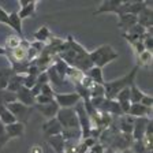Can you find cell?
Returning <instances> with one entry per match:
<instances>
[{
    "instance_id": "cell-30",
    "label": "cell",
    "mask_w": 153,
    "mask_h": 153,
    "mask_svg": "<svg viewBox=\"0 0 153 153\" xmlns=\"http://www.w3.org/2000/svg\"><path fill=\"white\" fill-rule=\"evenodd\" d=\"M96 97H105L104 86L102 85H97V83H96L92 89H90V99H96Z\"/></svg>"
},
{
    "instance_id": "cell-27",
    "label": "cell",
    "mask_w": 153,
    "mask_h": 153,
    "mask_svg": "<svg viewBox=\"0 0 153 153\" xmlns=\"http://www.w3.org/2000/svg\"><path fill=\"white\" fill-rule=\"evenodd\" d=\"M21 41H22V38L19 37V36H16V34H11V36H8L7 37V40H6V51H8V49H15V48H18L19 45H21Z\"/></svg>"
},
{
    "instance_id": "cell-7",
    "label": "cell",
    "mask_w": 153,
    "mask_h": 153,
    "mask_svg": "<svg viewBox=\"0 0 153 153\" xmlns=\"http://www.w3.org/2000/svg\"><path fill=\"white\" fill-rule=\"evenodd\" d=\"M152 22H153V13L152 8H149V6H148L146 8H143L137 15V23L146 29V32L152 33Z\"/></svg>"
},
{
    "instance_id": "cell-15",
    "label": "cell",
    "mask_w": 153,
    "mask_h": 153,
    "mask_svg": "<svg viewBox=\"0 0 153 153\" xmlns=\"http://www.w3.org/2000/svg\"><path fill=\"white\" fill-rule=\"evenodd\" d=\"M66 76L68 78V81H70L71 83H74V86H75L82 82V79L85 78V73H82V71L75 68V67L68 66V68H67V71H66Z\"/></svg>"
},
{
    "instance_id": "cell-32",
    "label": "cell",
    "mask_w": 153,
    "mask_h": 153,
    "mask_svg": "<svg viewBox=\"0 0 153 153\" xmlns=\"http://www.w3.org/2000/svg\"><path fill=\"white\" fill-rule=\"evenodd\" d=\"M116 101L118 102H123V101H130V88H126V89L120 90V92L116 94Z\"/></svg>"
},
{
    "instance_id": "cell-22",
    "label": "cell",
    "mask_w": 153,
    "mask_h": 153,
    "mask_svg": "<svg viewBox=\"0 0 153 153\" xmlns=\"http://www.w3.org/2000/svg\"><path fill=\"white\" fill-rule=\"evenodd\" d=\"M0 122H1L4 126L16 122L15 118L13 116V114H11V112L6 108V105H3V104H0Z\"/></svg>"
},
{
    "instance_id": "cell-40",
    "label": "cell",
    "mask_w": 153,
    "mask_h": 153,
    "mask_svg": "<svg viewBox=\"0 0 153 153\" xmlns=\"http://www.w3.org/2000/svg\"><path fill=\"white\" fill-rule=\"evenodd\" d=\"M29 153H42V148L40 145H33L29 150Z\"/></svg>"
},
{
    "instance_id": "cell-25",
    "label": "cell",
    "mask_w": 153,
    "mask_h": 153,
    "mask_svg": "<svg viewBox=\"0 0 153 153\" xmlns=\"http://www.w3.org/2000/svg\"><path fill=\"white\" fill-rule=\"evenodd\" d=\"M143 96H145V93L138 89L137 86H135V83L130 86V102L131 104H140L141 100L143 99Z\"/></svg>"
},
{
    "instance_id": "cell-12",
    "label": "cell",
    "mask_w": 153,
    "mask_h": 153,
    "mask_svg": "<svg viewBox=\"0 0 153 153\" xmlns=\"http://www.w3.org/2000/svg\"><path fill=\"white\" fill-rule=\"evenodd\" d=\"M6 133L10 140H11V138L23 137V134H25V124L21 123V122H14V123H11V124H7Z\"/></svg>"
},
{
    "instance_id": "cell-39",
    "label": "cell",
    "mask_w": 153,
    "mask_h": 153,
    "mask_svg": "<svg viewBox=\"0 0 153 153\" xmlns=\"http://www.w3.org/2000/svg\"><path fill=\"white\" fill-rule=\"evenodd\" d=\"M83 141V143H85V146L86 148H88V149H90V148H93V146H94V145H96V143H97V142H96V140H93V138H86V140H82Z\"/></svg>"
},
{
    "instance_id": "cell-13",
    "label": "cell",
    "mask_w": 153,
    "mask_h": 153,
    "mask_svg": "<svg viewBox=\"0 0 153 153\" xmlns=\"http://www.w3.org/2000/svg\"><path fill=\"white\" fill-rule=\"evenodd\" d=\"M34 107L41 112V115H44L45 118H49V119L56 118V114H57V111H59V105H57L55 101L49 102V104H44V105L36 104Z\"/></svg>"
},
{
    "instance_id": "cell-43",
    "label": "cell",
    "mask_w": 153,
    "mask_h": 153,
    "mask_svg": "<svg viewBox=\"0 0 153 153\" xmlns=\"http://www.w3.org/2000/svg\"><path fill=\"white\" fill-rule=\"evenodd\" d=\"M123 152H124V153H134L131 149H126V150H123Z\"/></svg>"
},
{
    "instance_id": "cell-17",
    "label": "cell",
    "mask_w": 153,
    "mask_h": 153,
    "mask_svg": "<svg viewBox=\"0 0 153 153\" xmlns=\"http://www.w3.org/2000/svg\"><path fill=\"white\" fill-rule=\"evenodd\" d=\"M119 23H118V27L119 29H123L124 32H127L130 27H133L135 23H137V16L135 15H131V14H123V15L119 16Z\"/></svg>"
},
{
    "instance_id": "cell-42",
    "label": "cell",
    "mask_w": 153,
    "mask_h": 153,
    "mask_svg": "<svg viewBox=\"0 0 153 153\" xmlns=\"http://www.w3.org/2000/svg\"><path fill=\"white\" fill-rule=\"evenodd\" d=\"M0 55H7L6 48H4V47H1V45H0Z\"/></svg>"
},
{
    "instance_id": "cell-8",
    "label": "cell",
    "mask_w": 153,
    "mask_h": 153,
    "mask_svg": "<svg viewBox=\"0 0 153 153\" xmlns=\"http://www.w3.org/2000/svg\"><path fill=\"white\" fill-rule=\"evenodd\" d=\"M15 94H16V101L22 102L23 105H26V107H30V108H32V107H34L36 97L32 94L30 89H27V88H25V86H21Z\"/></svg>"
},
{
    "instance_id": "cell-23",
    "label": "cell",
    "mask_w": 153,
    "mask_h": 153,
    "mask_svg": "<svg viewBox=\"0 0 153 153\" xmlns=\"http://www.w3.org/2000/svg\"><path fill=\"white\" fill-rule=\"evenodd\" d=\"M36 6H37V0H32L26 7L21 8V11L18 13L19 18L23 19V18H27V16H33L36 13Z\"/></svg>"
},
{
    "instance_id": "cell-21",
    "label": "cell",
    "mask_w": 153,
    "mask_h": 153,
    "mask_svg": "<svg viewBox=\"0 0 153 153\" xmlns=\"http://www.w3.org/2000/svg\"><path fill=\"white\" fill-rule=\"evenodd\" d=\"M14 74H15V71H14L11 67H4V68H0V90L6 89L10 78H11Z\"/></svg>"
},
{
    "instance_id": "cell-29",
    "label": "cell",
    "mask_w": 153,
    "mask_h": 153,
    "mask_svg": "<svg viewBox=\"0 0 153 153\" xmlns=\"http://www.w3.org/2000/svg\"><path fill=\"white\" fill-rule=\"evenodd\" d=\"M53 68L62 78H64V76H66V71H67V68H68V64H67L66 62L62 60L60 57H57L56 62H55V64H53Z\"/></svg>"
},
{
    "instance_id": "cell-41",
    "label": "cell",
    "mask_w": 153,
    "mask_h": 153,
    "mask_svg": "<svg viewBox=\"0 0 153 153\" xmlns=\"http://www.w3.org/2000/svg\"><path fill=\"white\" fill-rule=\"evenodd\" d=\"M29 3H30V0H19V6H21V8L26 7Z\"/></svg>"
},
{
    "instance_id": "cell-28",
    "label": "cell",
    "mask_w": 153,
    "mask_h": 153,
    "mask_svg": "<svg viewBox=\"0 0 153 153\" xmlns=\"http://www.w3.org/2000/svg\"><path fill=\"white\" fill-rule=\"evenodd\" d=\"M152 62V52L143 51L141 55L137 56V66L138 67H146Z\"/></svg>"
},
{
    "instance_id": "cell-44",
    "label": "cell",
    "mask_w": 153,
    "mask_h": 153,
    "mask_svg": "<svg viewBox=\"0 0 153 153\" xmlns=\"http://www.w3.org/2000/svg\"><path fill=\"white\" fill-rule=\"evenodd\" d=\"M116 153H124V152H116Z\"/></svg>"
},
{
    "instance_id": "cell-19",
    "label": "cell",
    "mask_w": 153,
    "mask_h": 153,
    "mask_svg": "<svg viewBox=\"0 0 153 153\" xmlns=\"http://www.w3.org/2000/svg\"><path fill=\"white\" fill-rule=\"evenodd\" d=\"M85 75L88 76V78H90V79L94 83H97V85H104V82H105L104 78H102V68H100V67L93 66L92 68H89V70L86 71Z\"/></svg>"
},
{
    "instance_id": "cell-36",
    "label": "cell",
    "mask_w": 153,
    "mask_h": 153,
    "mask_svg": "<svg viewBox=\"0 0 153 153\" xmlns=\"http://www.w3.org/2000/svg\"><path fill=\"white\" fill-rule=\"evenodd\" d=\"M140 104H142L143 107H146V108H152V105H153V97L150 94H145V96H143V99L141 100Z\"/></svg>"
},
{
    "instance_id": "cell-3",
    "label": "cell",
    "mask_w": 153,
    "mask_h": 153,
    "mask_svg": "<svg viewBox=\"0 0 153 153\" xmlns=\"http://www.w3.org/2000/svg\"><path fill=\"white\" fill-rule=\"evenodd\" d=\"M56 119L60 123L63 130L68 128H79L78 118H76L75 109L74 108H59L56 114Z\"/></svg>"
},
{
    "instance_id": "cell-14",
    "label": "cell",
    "mask_w": 153,
    "mask_h": 153,
    "mask_svg": "<svg viewBox=\"0 0 153 153\" xmlns=\"http://www.w3.org/2000/svg\"><path fill=\"white\" fill-rule=\"evenodd\" d=\"M48 143L52 146V149L56 153H63L64 152V146H66V140L63 138L62 134H57V135H52V137H48Z\"/></svg>"
},
{
    "instance_id": "cell-37",
    "label": "cell",
    "mask_w": 153,
    "mask_h": 153,
    "mask_svg": "<svg viewBox=\"0 0 153 153\" xmlns=\"http://www.w3.org/2000/svg\"><path fill=\"white\" fill-rule=\"evenodd\" d=\"M104 152H105V146H102L101 143H99V142L88 150V153H104Z\"/></svg>"
},
{
    "instance_id": "cell-26",
    "label": "cell",
    "mask_w": 153,
    "mask_h": 153,
    "mask_svg": "<svg viewBox=\"0 0 153 153\" xmlns=\"http://www.w3.org/2000/svg\"><path fill=\"white\" fill-rule=\"evenodd\" d=\"M34 38L37 40L38 42H42V44H44L47 40H49V38H51V32H49V29H48L47 26L40 27L37 32L34 33Z\"/></svg>"
},
{
    "instance_id": "cell-24",
    "label": "cell",
    "mask_w": 153,
    "mask_h": 153,
    "mask_svg": "<svg viewBox=\"0 0 153 153\" xmlns=\"http://www.w3.org/2000/svg\"><path fill=\"white\" fill-rule=\"evenodd\" d=\"M146 7H148V1H131V3H128L127 14H131V15L137 16L138 14H140L143 8H146Z\"/></svg>"
},
{
    "instance_id": "cell-35",
    "label": "cell",
    "mask_w": 153,
    "mask_h": 153,
    "mask_svg": "<svg viewBox=\"0 0 153 153\" xmlns=\"http://www.w3.org/2000/svg\"><path fill=\"white\" fill-rule=\"evenodd\" d=\"M131 47H133V49H134V52H135V55H141L143 51H145V48H143V44H142V41L141 40H138V41H135V42H133L131 44Z\"/></svg>"
},
{
    "instance_id": "cell-5",
    "label": "cell",
    "mask_w": 153,
    "mask_h": 153,
    "mask_svg": "<svg viewBox=\"0 0 153 153\" xmlns=\"http://www.w3.org/2000/svg\"><path fill=\"white\" fill-rule=\"evenodd\" d=\"M53 100L59 108H73L75 107L78 102L81 101L79 96L74 93H55L53 94Z\"/></svg>"
},
{
    "instance_id": "cell-4",
    "label": "cell",
    "mask_w": 153,
    "mask_h": 153,
    "mask_svg": "<svg viewBox=\"0 0 153 153\" xmlns=\"http://www.w3.org/2000/svg\"><path fill=\"white\" fill-rule=\"evenodd\" d=\"M6 108L13 114V116L15 118L16 122H21V123H23V124L27 122L29 116H30V112H32L30 107H26V105H23L22 102H19V101H14V102H10V104H6Z\"/></svg>"
},
{
    "instance_id": "cell-6",
    "label": "cell",
    "mask_w": 153,
    "mask_h": 153,
    "mask_svg": "<svg viewBox=\"0 0 153 153\" xmlns=\"http://www.w3.org/2000/svg\"><path fill=\"white\" fill-rule=\"evenodd\" d=\"M149 118H137L134 119V126H133V133L131 137L134 141H141L143 138V134L146 130V126L149 123Z\"/></svg>"
},
{
    "instance_id": "cell-2",
    "label": "cell",
    "mask_w": 153,
    "mask_h": 153,
    "mask_svg": "<svg viewBox=\"0 0 153 153\" xmlns=\"http://www.w3.org/2000/svg\"><path fill=\"white\" fill-rule=\"evenodd\" d=\"M118 56H119L118 52L108 44L101 45V47L96 48L94 51L89 52V57H90L92 64L94 67H100V68H102L105 64L111 63V62L115 60Z\"/></svg>"
},
{
    "instance_id": "cell-1",
    "label": "cell",
    "mask_w": 153,
    "mask_h": 153,
    "mask_svg": "<svg viewBox=\"0 0 153 153\" xmlns=\"http://www.w3.org/2000/svg\"><path fill=\"white\" fill-rule=\"evenodd\" d=\"M138 68H140V67L135 66L130 73L126 74V75L122 76V78H119V79L109 81V82H104V85L102 86H104L105 99L115 100L116 94H118L120 90L126 89V88H130L131 85H134V82H135V76H137V73H138Z\"/></svg>"
},
{
    "instance_id": "cell-20",
    "label": "cell",
    "mask_w": 153,
    "mask_h": 153,
    "mask_svg": "<svg viewBox=\"0 0 153 153\" xmlns=\"http://www.w3.org/2000/svg\"><path fill=\"white\" fill-rule=\"evenodd\" d=\"M120 118L122 120H120V124H119V130L123 134H131L133 133V126H134V118L128 116V115H123Z\"/></svg>"
},
{
    "instance_id": "cell-34",
    "label": "cell",
    "mask_w": 153,
    "mask_h": 153,
    "mask_svg": "<svg viewBox=\"0 0 153 153\" xmlns=\"http://www.w3.org/2000/svg\"><path fill=\"white\" fill-rule=\"evenodd\" d=\"M133 150L134 153H152L150 150H148L146 148L143 146V143L142 141H135V142L133 143Z\"/></svg>"
},
{
    "instance_id": "cell-9",
    "label": "cell",
    "mask_w": 153,
    "mask_h": 153,
    "mask_svg": "<svg viewBox=\"0 0 153 153\" xmlns=\"http://www.w3.org/2000/svg\"><path fill=\"white\" fill-rule=\"evenodd\" d=\"M62 126L60 123L57 122L56 118H52L49 119L48 122H45L44 124H42V131H44L45 137H52V135H57V134H62Z\"/></svg>"
},
{
    "instance_id": "cell-11",
    "label": "cell",
    "mask_w": 153,
    "mask_h": 153,
    "mask_svg": "<svg viewBox=\"0 0 153 153\" xmlns=\"http://www.w3.org/2000/svg\"><path fill=\"white\" fill-rule=\"evenodd\" d=\"M120 4H122V1H119V0H107V1H102L101 6L96 10L94 15H99V14H102V13L118 14V10L120 7Z\"/></svg>"
},
{
    "instance_id": "cell-33",
    "label": "cell",
    "mask_w": 153,
    "mask_h": 153,
    "mask_svg": "<svg viewBox=\"0 0 153 153\" xmlns=\"http://www.w3.org/2000/svg\"><path fill=\"white\" fill-rule=\"evenodd\" d=\"M36 82H37V76L36 75H30V74H26L25 78H23V85L25 88H27V89H33V86L36 85Z\"/></svg>"
},
{
    "instance_id": "cell-38",
    "label": "cell",
    "mask_w": 153,
    "mask_h": 153,
    "mask_svg": "<svg viewBox=\"0 0 153 153\" xmlns=\"http://www.w3.org/2000/svg\"><path fill=\"white\" fill-rule=\"evenodd\" d=\"M0 23L8 25V14L6 13V10H3L0 7Z\"/></svg>"
},
{
    "instance_id": "cell-10",
    "label": "cell",
    "mask_w": 153,
    "mask_h": 153,
    "mask_svg": "<svg viewBox=\"0 0 153 153\" xmlns=\"http://www.w3.org/2000/svg\"><path fill=\"white\" fill-rule=\"evenodd\" d=\"M128 116L133 118H149L152 119V108H146L142 104H131L130 111H128Z\"/></svg>"
},
{
    "instance_id": "cell-18",
    "label": "cell",
    "mask_w": 153,
    "mask_h": 153,
    "mask_svg": "<svg viewBox=\"0 0 153 153\" xmlns=\"http://www.w3.org/2000/svg\"><path fill=\"white\" fill-rule=\"evenodd\" d=\"M8 26H11L18 33L16 36H19V37L22 38V19L19 18L18 11H13L8 15Z\"/></svg>"
},
{
    "instance_id": "cell-16",
    "label": "cell",
    "mask_w": 153,
    "mask_h": 153,
    "mask_svg": "<svg viewBox=\"0 0 153 153\" xmlns=\"http://www.w3.org/2000/svg\"><path fill=\"white\" fill-rule=\"evenodd\" d=\"M23 78H25L23 74H14V75L10 78L8 83H7L6 90H8V92H11V93H16L19 88L23 85Z\"/></svg>"
},
{
    "instance_id": "cell-31",
    "label": "cell",
    "mask_w": 153,
    "mask_h": 153,
    "mask_svg": "<svg viewBox=\"0 0 153 153\" xmlns=\"http://www.w3.org/2000/svg\"><path fill=\"white\" fill-rule=\"evenodd\" d=\"M8 141H10V138L6 133V126L0 122V149L6 146L7 143H8Z\"/></svg>"
}]
</instances>
